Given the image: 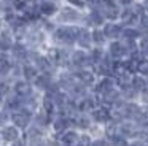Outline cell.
I'll list each match as a JSON object with an SVG mask.
<instances>
[{
  "mask_svg": "<svg viewBox=\"0 0 148 146\" xmlns=\"http://www.w3.org/2000/svg\"><path fill=\"white\" fill-rule=\"evenodd\" d=\"M78 32H80V29L77 27H59L58 30H56L54 37L56 40L59 41V43H64V44H73L75 41H77V37H78Z\"/></svg>",
  "mask_w": 148,
  "mask_h": 146,
  "instance_id": "obj_1",
  "label": "cell"
},
{
  "mask_svg": "<svg viewBox=\"0 0 148 146\" xmlns=\"http://www.w3.org/2000/svg\"><path fill=\"white\" fill-rule=\"evenodd\" d=\"M30 117H32V111L26 110V108H19L18 111H13V114H11V119H13L14 126L21 127V129H26L29 126Z\"/></svg>",
  "mask_w": 148,
  "mask_h": 146,
  "instance_id": "obj_2",
  "label": "cell"
},
{
  "mask_svg": "<svg viewBox=\"0 0 148 146\" xmlns=\"http://www.w3.org/2000/svg\"><path fill=\"white\" fill-rule=\"evenodd\" d=\"M13 92L18 95V97H21L24 100V98H27V97H30L32 95V87H30V84H29V81H16L14 83V86H13Z\"/></svg>",
  "mask_w": 148,
  "mask_h": 146,
  "instance_id": "obj_3",
  "label": "cell"
},
{
  "mask_svg": "<svg viewBox=\"0 0 148 146\" xmlns=\"http://www.w3.org/2000/svg\"><path fill=\"white\" fill-rule=\"evenodd\" d=\"M80 19V13L72 6H65L59 11V21L61 22H77Z\"/></svg>",
  "mask_w": 148,
  "mask_h": 146,
  "instance_id": "obj_4",
  "label": "cell"
},
{
  "mask_svg": "<svg viewBox=\"0 0 148 146\" xmlns=\"http://www.w3.org/2000/svg\"><path fill=\"white\" fill-rule=\"evenodd\" d=\"M32 56H34V62H35L37 68L42 70L43 73H49V70H51V67H53L51 60L45 56H40V54H32Z\"/></svg>",
  "mask_w": 148,
  "mask_h": 146,
  "instance_id": "obj_5",
  "label": "cell"
},
{
  "mask_svg": "<svg viewBox=\"0 0 148 146\" xmlns=\"http://www.w3.org/2000/svg\"><path fill=\"white\" fill-rule=\"evenodd\" d=\"M13 38H11L10 30H2L0 32V51L5 53V51H10L13 48Z\"/></svg>",
  "mask_w": 148,
  "mask_h": 146,
  "instance_id": "obj_6",
  "label": "cell"
},
{
  "mask_svg": "<svg viewBox=\"0 0 148 146\" xmlns=\"http://www.w3.org/2000/svg\"><path fill=\"white\" fill-rule=\"evenodd\" d=\"M38 10H40V14L51 16L58 11V5H56L53 0H42V2L38 3Z\"/></svg>",
  "mask_w": 148,
  "mask_h": 146,
  "instance_id": "obj_7",
  "label": "cell"
},
{
  "mask_svg": "<svg viewBox=\"0 0 148 146\" xmlns=\"http://www.w3.org/2000/svg\"><path fill=\"white\" fill-rule=\"evenodd\" d=\"M49 60H51L53 65H64L65 63V53L62 49H51L49 51Z\"/></svg>",
  "mask_w": 148,
  "mask_h": 146,
  "instance_id": "obj_8",
  "label": "cell"
},
{
  "mask_svg": "<svg viewBox=\"0 0 148 146\" xmlns=\"http://www.w3.org/2000/svg\"><path fill=\"white\" fill-rule=\"evenodd\" d=\"M51 84H53V81H51V75L49 73H42V75H38L35 78V86L38 89H42V91H48Z\"/></svg>",
  "mask_w": 148,
  "mask_h": 146,
  "instance_id": "obj_9",
  "label": "cell"
},
{
  "mask_svg": "<svg viewBox=\"0 0 148 146\" xmlns=\"http://www.w3.org/2000/svg\"><path fill=\"white\" fill-rule=\"evenodd\" d=\"M11 54H13V57L18 60H24L29 56V53H27L26 46H24L23 43H14L13 48H11Z\"/></svg>",
  "mask_w": 148,
  "mask_h": 146,
  "instance_id": "obj_10",
  "label": "cell"
},
{
  "mask_svg": "<svg viewBox=\"0 0 148 146\" xmlns=\"http://www.w3.org/2000/svg\"><path fill=\"white\" fill-rule=\"evenodd\" d=\"M2 138L7 140V141H16L18 140V135H19V132H18L16 126H8V127H3L2 129Z\"/></svg>",
  "mask_w": 148,
  "mask_h": 146,
  "instance_id": "obj_11",
  "label": "cell"
},
{
  "mask_svg": "<svg viewBox=\"0 0 148 146\" xmlns=\"http://www.w3.org/2000/svg\"><path fill=\"white\" fill-rule=\"evenodd\" d=\"M77 41L80 43V46L88 48V46H89V43L92 41V33H89L86 29H80V32H78V37H77Z\"/></svg>",
  "mask_w": 148,
  "mask_h": 146,
  "instance_id": "obj_12",
  "label": "cell"
},
{
  "mask_svg": "<svg viewBox=\"0 0 148 146\" xmlns=\"http://www.w3.org/2000/svg\"><path fill=\"white\" fill-rule=\"evenodd\" d=\"M72 124V121L69 119L67 116H61V117H58V119L53 122V126H54V130L56 132H65L67 130V127Z\"/></svg>",
  "mask_w": 148,
  "mask_h": 146,
  "instance_id": "obj_13",
  "label": "cell"
},
{
  "mask_svg": "<svg viewBox=\"0 0 148 146\" xmlns=\"http://www.w3.org/2000/svg\"><path fill=\"white\" fill-rule=\"evenodd\" d=\"M11 72V62L5 53L0 51V75H8Z\"/></svg>",
  "mask_w": 148,
  "mask_h": 146,
  "instance_id": "obj_14",
  "label": "cell"
},
{
  "mask_svg": "<svg viewBox=\"0 0 148 146\" xmlns=\"http://www.w3.org/2000/svg\"><path fill=\"white\" fill-rule=\"evenodd\" d=\"M103 33L108 38H116L123 33V30H121V27L116 25V24H107L105 27H103Z\"/></svg>",
  "mask_w": 148,
  "mask_h": 146,
  "instance_id": "obj_15",
  "label": "cell"
},
{
  "mask_svg": "<svg viewBox=\"0 0 148 146\" xmlns=\"http://www.w3.org/2000/svg\"><path fill=\"white\" fill-rule=\"evenodd\" d=\"M23 75L26 81H35V78L38 76V72H37V67L34 65H24L23 67Z\"/></svg>",
  "mask_w": 148,
  "mask_h": 146,
  "instance_id": "obj_16",
  "label": "cell"
},
{
  "mask_svg": "<svg viewBox=\"0 0 148 146\" xmlns=\"http://www.w3.org/2000/svg\"><path fill=\"white\" fill-rule=\"evenodd\" d=\"M110 91H113V81L108 78H105L103 81H100V84L97 86V92H99L100 95H105L108 94Z\"/></svg>",
  "mask_w": 148,
  "mask_h": 146,
  "instance_id": "obj_17",
  "label": "cell"
},
{
  "mask_svg": "<svg viewBox=\"0 0 148 146\" xmlns=\"http://www.w3.org/2000/svg\"><path fill=\"white\" fill-rule=\"evenodd\" d=\"M92 119H96L97 122H105V121L110 119V114L105 108H99V110L92 111Z\"/></svg>",
  "mask_w": 148,
  "mask_h": 146,
  "instance_id": "obj_18",
  "label": "cell"
},
{
  "mask_svg": "<svg viewBox=\"0 0 148 146\" xmlns=\"http://www.w3.org/2000/svg\"><path fill=\"white\" fill-rule=\"evenodd\" d=\"M88 60H89V57H88L86 54L83 53V51H77V53H73V56H72V62H73L77 67L84 65Z\"/></svg>",
  "mask_w": 148,
  "mask_h": 146,
  "instance_id": "obj_19",
  "label": "cell"
},
{
  "mask_svg": "<svg viewBox=\"0 0 148 146\" xmlns=\"http://www.w3.org/2000/svg\"><path fill=\"white\" fill-rule=\"evenodd\" d=\"M110 54H112L113 57H121L126 54V48L123 46L121 43H118V41H115V43L110 44Z\"/></svg>",
  "mask_w": 148,
  "mask_h": 146,
  "instance_id": "obj_20",
  "label": "cell"
},
{
  "mask_svg": "<svg viewBox=\"0 0 148 146\" xmlns=\"http://www.w3.org/2000/svg\"><path fill=\"white\" fill-rule=\"evenodd\" d=\"M78 79H80L81 84L89 86V84H92V81H94V75L89 72H86V70H81V72L78 73Z\"/></svg>",
  "mask_w": 148,
  "mask_h": 146,
  "instance_id": "obj_21",
  "label": "cell"
},
{
  "mask_svg": "<svg viewBox=\"0 0 148 146\" xmlns=\"http://www.w3.org/2000/svg\"><path fill=\"white\" fill-rule=\"evenodd\" d=\"M78 138H80V136H78L75 132H69V130H65V132L62 133V143H65V145H70V146L75 145Z\"/></svg>",
  "mask_w": 148,
  "mask_h": 146,
  "instance_id": "obj_22",
  "label": "cell"
},
{
  "mask_svg": "<svg viewBox=\"0 0 148 146\" xmlns=\"http://www.w3.org/2000/svg\"><path fill=\"white\" fill-rule=\"evenodd\" d=\"M92 106H94V100L89 98V97H84V98H81V100L78 102V110H81V111L91 110Z\"/></svg>",
  "mask_w": 148,
  "mask_h": 146,
  "instance_id": "obj_23",
  "label": "cell"
},
{
  "mask_svg": "<svg viewBox=\"0 0 148 146\" xmlns=\"http://www.w3.org/2000/svg\"><path fill=\"white\" fill-rule=\"evenodd\" d=\"M132 87H134L135 91L145 92V89H147V83H145L143 78H140V76H135V78L132 79Z\"/></svg>",
  "mask_w": 148,
  "mask_h": 146,
  "instance_id": "obj_24",
  "label": "cell"
},
{
  "mask_svg": "<svg viewBox=\"0 0 148 146\" xmlns=\"http://www.w3.org/2000/svg\"><path fill=\"white\" fill-rule=\"evenodd\" d=\"M49 113H46L45 110L42 111V113H38V116H37V121H38L40 126H46V124H49Z\"/></svg>",
  "mask_w": 148,
  "mask_h": 146,
  "instance_id": "obj_25",
  "label": "cell"
},
{
  "mask_svg": "<svg viewBox=\"0 0 148 146\" xmlns=\"http://www.w3.org/2000/svg\"><path fill=\"white\" fill-rule=\"evenodd\" d=\"M103 40H105V33H103V30H94L92 32V41L94 43H102Z\"/></svg>",
  "mask_w": 148,
  "mask_h": 146,
  "instance_id": "obj_26",
  "label": "cell"
},
{
  "mask_svg": "<svg viewBox=\"0 0 148 146\" xmlns=\"http://www.w3.org/2000/svg\"><path fill=\"white\" fill-rule=\"evenodd\" d=\"M75 124H77L78 127H81V129H86V127H89V117H86V116H80V117H77Z\"/></svg>",
  "mask_w": 148,
  "mask_h": 146,
  "instance_id": "obj_27",
  "label": "cell"
},
{
  "mask_svg": "<svg viewBox=\"0 0 148 146\" xmlns=\"http://www.w3.org/2000/svg\"><path fill=\"white\" fill-rule=\"evenodd\" d=\"M10 89H11V86L8 81H0V94L2 95H8L10 94Z\"/></svg>",
  "mask_w": 148,
  "mask_h": 146,
  "instance_id": "obj_28",
  "label": "cell"
},
{
  "mask_svg": "<svg viewBox=\"0 0 148 146\" xmlns=\"http://www.w3.org/2000/svg\"><path fill=\"white\" fill-rule=\"evenodd\" d=\"M119 132H121L123 135H134V129H132V126H129V124L127 126L124 124V126L119 127Z\"/></svg>",
  "mask_w": 148,
  "mask_h": 146,
  "instance_id": "obj_29",
  "label": "cell"
},
{
  "mask_svg": "<svg viewBox=\"0 0 148 146\" xmlns=\"http://www.w3.org/2000/svg\"><path fill=\"white\" fill-rule=\"evenodd\" d=\"M77 146H89L91 145V141H89V138H88L86 135H83V136H80V138L77 140V143H75Z\"/></svg>",
  "mask_w": 148,
  "mask_h": 146,
  "instance_id": "obj_30",
  "label": "cell"
},
{
  "mask_svg": "<svg viewBox=\"0 0 148 146\" xmlns=\"http://www.w3.org/2000/svg\"><path fill=\"white\" fill-rule=\"evenodd\" d=\"M138 72L143 73V75H148V60H142V62H138Z\"/></svg>",
  "mask_w": 148,
  "mask_h": 146,
  "instance_id": "obj_31",
  "label": "cell"
},
{
  "mask_svg": "<svg viewBox=\"0 0 148 146\" xmlns=\"http://www.w3.org/2000/svg\"><path fill=\"white\" fill-rule=\"evenodd\" d=\"M123 33H124V37L127 38V40H134V38L137 37V32H135L134 29H127V30H124Z\"/></svg>",
  "mask_w": 148,
  "mask_h": 146,
  "instance_id": "obj_32",
  "label": "cell"
},
{
  "mask_svg": "<svg viewBox=\"0 0 148 146\" xmlns=\"http://www.w3.org/2000/svg\"><path fill=\"white\" fill-rule=\"evenodd\" d=\"M113 145L115 146H124L126 141H124L123 136H113Z\"/></svg>",
  "mask_w": 148,
  "mask_h": 146,
  "instance_id": "obj_33",
  "label": "cell"
},
{
  "mask_svg": "<svg viewBox=\"0 0 148 146\" xmlns=\"http://www.w3.org/2000/svg\"><path fill=\"white\" fill-rule=\"evenodd\" d=\"M140 24L143 29H147L148 30V14H142L140 16Z\"/></svg>",
  "mask_w": 148,
  "mask_h": 146,
  "instance_id": "obj_34",
  "label": "cell"
},
{
  "mask_svg": "<svg viewBox=\"0 0 148 146\" xmlns=\"http://www.w3.org/2000/svg\"><path fill=\"white\" fill-rule=\"evenodd\" d=\"M91 146H108L105 140H96L94 143H91Z\"/></svg>",
  "mask_w": 148,
  "mask_h": 146,
  "instance_id": "obj_35",
  "label": "cell"
},
{
  "mask_svg": "<svg viewBox=\"0 0 148 146\" xmlns=\"http://www.w3.org/2000/svg\"><path fill=\"white\" fill-rule=\"evenodd\" d=\"M8 119V116H7V113H3V111H0V126H3L5 124V121Z\"/></svg>",
  "mask_w": 148,
  "mask_h": 146,
  "instance_id": "obj_36",
  "label": "cell"
},
{
  "mask_svg": "<svg viewBox=\"0 0 148 146\" xmlns=\"http://www.w3.org/2000/svg\"><path fill=\"white\" fill-rule=\"evenodd\" d=\"M70 3H73V5H77V6H84V2L83 0H69Z\"/></svg>",
  "mask_w": 148,
  "mask_h": 146,
  "instance_id": "obj_37",
  "label": "cell"
},
{
  "mask_svg": "<svg viewBox=\"0 0 148 146\" xmlns=\"http://www.w3.org/2000/svg\"><path fill=\"white\" fill-rule=\"evenodd\" d=\"M13 146H26V145H24V141H21V140H16V141H13Z\"/></svg>",
  "mask_w": 148,
  "mask_h": 146,
  "instance_id": "obj_38",
  "label": "cell"
},
{
  "mask_svg": "<svg viewBox=\"0 0 148 146\" xmlns=\"http://www.w3.org/2000/svg\"><path fill=\"white\" fill-rule=\"evenodd\" d=\"M5 5H7V0H0V10L5 8Z\"/></svg>",
  "mask_w": 148,
  "mask_h": 146,
  "instance_id": "obj_39",
  "label": "cell"
},
{
  "mask_svg": "<svg viewBox=\"0 0 148 146\" xmlns=\"http://www.w3.org/2000/svg\"><path fill=\"white\" fill-rule=\"evenodd\" d=\"M143 10H145V11H148V0H145V2H143Z\"/></svg>",
  "mask_w": 148,
  "mask_h": 146,
  "instance_id": "obj_40",
  "label": "cell"
},
{
  "mask_svg": "<svg viewBox=\"0 0 148 146\" xmlns=\"http://www.w3.org/2000/svg\"><path fill=\"white\" fill-rule=\"evenodd\" d=\"M2 103H3V95L0 94V105H2Z\"/></svg>",
  "mask_w": 148,
  "mask_h": 146,
  "instance_id": "obj_41",
  "label": "cell"
},
{
  "mask_svg": "<svg viewBox=\"0 0 148 146\" xmlns=\"http://www.w3.org/2000/svg\"><path fill=\"white\" fill-rule=\"evenodd\" d=\"M131 146H143L142 143H134V145H131Z\"/></svg>",
  "mask_w": 148,
  "mask_h": 146,
  "instance_id": "obj_42",
  "label": "cell"
},
{
  "mask_svg": "<svg viewBox=\"0 0 148 146\" xmlns=\"http://www.w3.org/2000/svg\"><path fill=\"white\" fill-rule=\"evenodd\" d=\"M59 146H70V145H65V143H61Z\"/></svg>",
  "mask_w": 148,
  "mask_h": 146,
  "instance_id": "obj_43",
  "label": "cell"
},
{
  "mask_svg": "<svg viewBox=\"0 0 148 146\" xmlns=\"http://www.w3.org/2000/svg\"><path fill=\"white\" fill-rule=\"evenodd\" d=\"M0 32H2V27H0Z\"/></svg>",
  "mask_w": 148,
  "mask_h": 146,
  "instance_id": "obj_44",
  "label": "cell"
},
{
  "mask_svg": "<svg viewBox=\"0 0 148 146\" xmlns=\"http://www.w3.org/2000/svg\"><path fill=\"white\" fill-rule=\"evenodd\" d=\"M38 146H40V145H38Z\"/></svg>",
  "mask_w": 148,
  "mask_h": 146,
  "instance_id": "obj_45",
  "label": "cell"
}]
</instances>
